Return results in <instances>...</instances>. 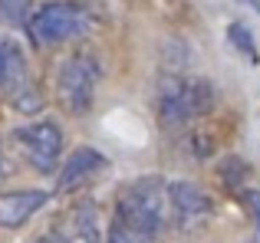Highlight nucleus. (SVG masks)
I'll use <instances>...</instances> for the list:
<instances>
[{"label": "nucleus", "instance_id": "8", "mask_svg": "<svg viewBox=\"0 0 260 243\" xmlns=\"http://www.w3.org/2000/svg\"><path fill=\"white\" fill-rule=\"evenodd\" d=\"M46 191H4L0 194V230H20L37 211H43Z\"/></svg>", "mask_w": 260, "mask_h": 243}, {"label": "nucleus", "instance_id": "6", "mask_svg": "<svg viewBox=\"0 0 260 243\" xmlns=\"http://www.w3.org/2000/svg\"><path fill=\"white\" fill-rule=\"evenodd\" d=\"M109 171V161L102 158L95 148H76V151L66 158V165L59 168V178H56V191L70 194V191H79V187L92 184L99 174Z\"/></svg>", "mask_w": 260, "mask_h": 243}, {"label": "nucleus", "instance_id": "9", "mask_svg": "<svg viewBox=\"0 0 260 243\" xmlns=\"http://www.w3.org/2000/svg\"><path fill=\"white\" fill-rule=\"evenodd\" d=\"M168 207L175 211V217L181 220V224H191V220L204 217V214L211 211V200L198 184L178 181V184H168Z\"/></svg>", "mask_w": 260, "mask_h": 243}, {"label": "nucleus", "instance_id": "2", "mask_svg": "<svg viewBox=\"0 0 260 243\" xmlns=\"http://www.w3.org/2000/svg\"><path fill=\"white\" fill-rule=\"evenodd\" d=\"M102 79V66L92 53L76 50L56 69V102L70 115H86L95 102V86Z\"/></svg>", "mask_w": 260, "mask_h": 243}, {"label": "nucleus", "instance_id": "1", "mask_svg": "<svg viewBox=\"0 0 260 243\" xmlns=\"http://www.w3.org/2000/svg\"><path fill=\"white\" fill-rule=\"evenodd\" d=\"M115 217L132 224L135 230L158 237L168 217V184L161 178H139L119 191Z\"/></svg>", "mask_w": 260, "mask_h": 243}, {"label": "nucleus", "instance_id": "16", "mask_svg": "<svg viewBox=\"0 0 260 243\" xmlns=\"http://www.w3.org/2000/svg\"><path fill=\"white\" fill-rule=\"evenodd\" d=\"M241 4H247V7H254V10H260V0H241Z\"/></svg>", "mask_w": 260, "mask_h": 243}, {"label": "nucleus", "instance_id": "7", "mask_svg": "<svg viewBox=\"0 0 260 243\" xmlns=\"http://www.w3.org/2000/svg\"><path fill=\"white\" fill-rule=\"evenodd\" d=\"M99 214H95V204L89 200H76L70 211L59 217L56 224V237L63 243H102V230H99Z\"/></svg>", "mask_w": 260, "mask_h": 243}, {"label": "nucleus", "instance_id": "15", "mask_svg": "<svg viewBox=\"0 0 260 243\" xmlns=\"http://www.w3.org/2000/svg\"><path fill=\"white\" fill-rule=\"evenodd\" d=\"M40 243H63V240H59V237H56V233H46V237H43V240H40Z\"/></svg>", "mask_w": 260, "mask_h": 243}, {"label": "nucleus", "instance_id": "4", "mask_svg": "<svg viewBox=\"0 0 260 243\" xmlns=\"http://www.w3.org/2000/svg\"><path fill=\"white\" fill-rule=\"evenodd\" d=\"M92 23L89 10L76 0H50L40 10H33L30 23H26V33L37 46H59L66 39L83 36Z\"/></svg>", "mask_w": 260, "mask_h": 243}, {"label": "nucleus", "instance_id": "12", "mask_svg": "<svg viewBox=\"0 0 260 243\" xmlns=\"http://www.w3.org/2000/svg\"><path fill=\"white\" fill-rule=\"evenodd\" d=\"M228 39L234 43V50H241L244 56L250 59V63H257V46H254V39H250V33H247V26H241V23H231L228 26Z\"/></svg>", "mask_w": 260, "mask_h": 243}, {"label": "nucleus", "instance_id": "5", "mask_svg": "<svg viewBox=\"0 0 260 243\" xmlns=\"http://www.w3.org/2000/svg\"><path fill=\"white\" fill-rule=\"evenodd\" d=\"M13 138L20 141L23 154L30 158V165L37 171L50 174L56 171V161L63 154V128L56 122H33V125H20L13 132Z\"/></svg>", "mask_w": 260, "mask_h": 243}, {"label": "nucleus", "instance_id": "13", "mask_svg": "<svg viewBox=\"0 0 260 243\" xmlns=\"http://www.w3.org/2000/svg\"><path fill=\"white\" fill-rule=\"evenodd\" d=\"M13 174H17V165H13V158L7 154L4 141H0V184H4V181H10Z\"/></svg>", "mask_w": 260, "mask_h": 243}, {"label": "nucleus", "instance_id": "10", "mask_svg": "<svg viewBox=\"0 0 260 243\" xmlns=\"http://www.w3.org/2000/svg\"><path fill=\"white\" fill-rule=\"evenodd\" d=\"M106 243H155V237H152V233L135 230V227H132V224H125V220L112 217V220H109Z\"/></svg>", "mask_w": 260, "mask_h": 243}, {"label": "nucleus", "instance_id": "3", "mask_svg": "<svg viewBox=\"0 0 260 243\" xmlns=\"http://www.w3.org/2000/svg\"><path fill=\"white\" fill-rule=\"evenodd\" d=\"M214 102V92L208 83L191 76H165L158 86V122L165 128L188 125L191 118L204 115Z\"/></svg>", "mask_w": 260, "mask_h": 243}, {"label": "nucleus", "instance_id": "11", "mask_svg": "<svg viewBox=\"0 0 260 243\" xmlns=\"http://www.w3.org/2000/svg\"><path fill=\"white\" fill-rule=\"evenodd\" d=\"M33 17L30 0H0V23L7 26H26Z\"/></svg>", "mask_w": 260, "mask_h": 243}, {"label": "nucleus", "instance_id": "17", "mask_svg": "<svg viewBox=\"0 0 260 243\" xmlns=\"http://www.w3.org/2000/svg\"><path fill=\"white\" fill-rule=\"evenodd\" d=\"M0 46H4V39H0Z\"/></svg>", "mask_w": 260, "mask_h": 243}, {"label": "nucleus", "instance_id": "14", "mask_svg": "<svg viewBox=\"0 0 260 243\" xmlns=\"http://www.w3.org/2000/svg\"><path fill=\"white\" fill-rule=\"evenodd\" d=\"M244 200H247V211L254 214V217H260V191H247Z\"/></svg>", "mask_w": 260, "mask_h": 243}]
</instances>
